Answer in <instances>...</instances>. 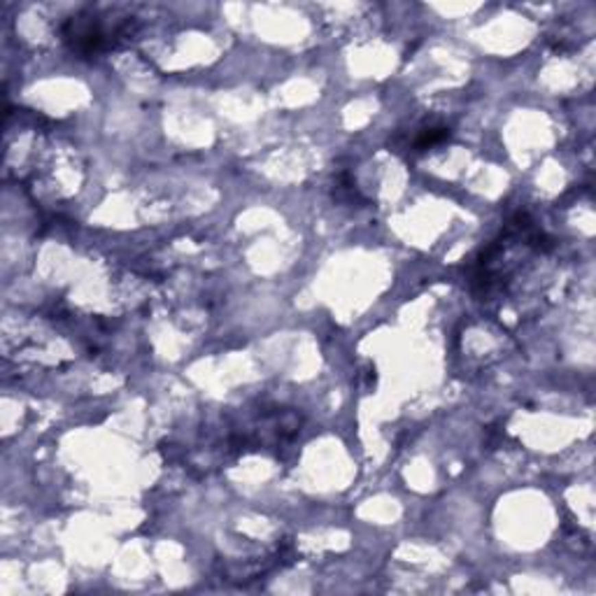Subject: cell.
I'll return each instance as SVG.
<instances>
[{
  "label": "cell",
  "instance_id": "1",
  "mask_svg": "<svg viewBox=\"0 0 596 596\" xmlns=\"http://www.w3.org/2000/svg\"><path fill=\"white\" fill-rule=\"evenodd\" d=\"M447 135H450V128L445 126H429V128H422L420 133H417L415 143H412V147H415L417 152L427 150V147H433L436 143H440V140H445Z\"/></svg>",
  "mask_w": 596,
  "mask_h": 596
}]
</instances>
